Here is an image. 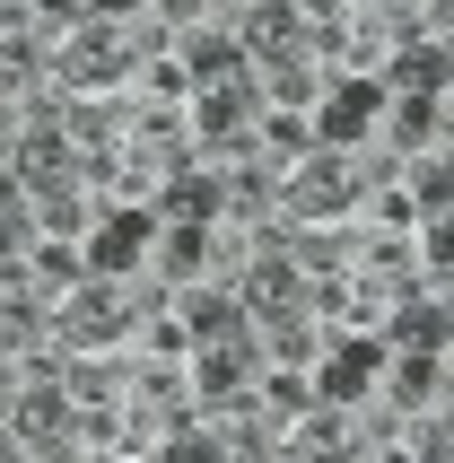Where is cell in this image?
I'll return each mask as SVG.
<instances>
[{
    "label": "cell",
    "instance_id": "3957f363",
    "mask_svg": "<svg viewBox=\"0 0 454 463\" xmlns=\"http://www.w3.org/2000/svg\"><path fill=\"white\" fill-rule=\"evenodd\" d=\"M61 71H71L79 97H105V88H123V79H140V44H131L123 18H88L61 44Z\"/></svg>",
    "mask_w": 454,
    "mask_h": 463
},
{
    "label": "cell",
    "instance_id": "ffe728a7",
    "mask_svg": "<svg viewBox=\"0 0 454 463\" xmlns=\"http://www.w3.org/2000/svg\"><path fill=\"white\" fill-rule=\"evenodd\" d=\"M429 18H437V26H454V0H429Z\"/></svg>",
    "mask_w": 454,
    "mask_h": 463
},
{
    "label": "cell",
    "instance_id": "7c38bea8",
    "mask_svg": "<svg viewBox=\"0 0 454 463\" xmlns=\"http://www.w3.org/2000/svg\"><path fill=\"white\" fill-rule=\"evenodd\" d=\"M61 385H71V402H131V359L123 350H79L61 367Z\"/></svg>",
    "mask_w": 454,
    "mask_h": 463
},
{
    "label": "cell",
    "instance_id": "9a60e30c",
    "mask_svg": "<svg viewBox=\"0 0 454 463\" xmlns=\"http://www.w3.org/2000/svg\"><path fill=\"white\" fill-rule=\"evenodd\" d=\"M411 202H420V219L454 210V157H411Z\"/></svg>",
    "mask_w": 454,
    "mask_h": 463
},
{
    "label": "cell",
    "instance_id": "8fae6325",
    "mask_svg": "<svg viewBox=\"0 0 454 463\" xmlns=\"http://www.w3.org/2000/svg\"><path fill=\"white\" fill-rule=\"evenodd\" d=\"M384 88H393V97H446L454 88V52L446 44H402L384 61Z\"/></svg>",
    "mask_w": 454,
    "mask_h": 463
},
{
    "label": "cell",
    "instance_id": "9c48e42d",
    "mask_svg": "<svg viewBox=\"0 0 454 463\" xmlns=\"http://www.w3.org/2000/svg\"><path fill=\"white\" fill-rule=\"evenodd\" d=\"M384 385V341H332L315 359V402H367Z\"/></svg>",
    "mask_w": 454,
    "mask_h": 463
},
{
    "label": "cell",
    "instance_id": "4fadbf2b",
    "mask_svg": "<svg viewBox=\"0 0 454 463\" xmlns=\"http://www.w3.org/2000/svg\"><path fill=\"white\" fill-rule=\"evenodd\" d=\"M279 455H350V402H306V411L288 420Z\"/></svg>",
    "mask_w": 454,
    "mask_h": 463
},
{
    "label": "cell",
    "instance_id": "6da1fadb",
    "mask_svg": "<svg viewBox=\"0 0 454 463\" xmlns=\"http://www.w3.org/2000/svg\"><path fill=\"white\" fill-rule=\"evenodd\" d=\"M166 298H175L166 280H131V271H123V280H105V271H97V280L61 307V324L79 333V350H123V341L140 333V315H157Z\"/></svg>",
    "mask_w": 454,
    "mask_h": 463
},
{
    "label": "cell",
    "instance_id": "7a4b0ae2",
    "mask_svg": "<svg viewBox=\"0 0 454 463\" xmlns=\"http://www.w3.org/2000/svg\"><path fill=\"white\" fill-rule=\"evenodd\" d=\"M384 105H393V88H384L376 71H341L324 88V105H315V149H358V140H376Z\"/></svg>",
    "mask_w": 454,
    "mask_h": 463
},
{
    "label": "cell",
    "instance_id": "ba28073f",
    "mask_svg": "<svg viewBox=\"0 0 454 463\" xmlns=\"http://www.w3.org/2000/svg\"><path fill=\"white\" fill-rule=\"evenodd\" d=\"M157 245V219L149 210H131V202H105V219L88 228V271H105V280H123L131 262Z\"/></svg>",
    "mask_w": 454,
    "mask_h": 463
},
{
    "label": "cell",
    "instance_id": "ac0fdd59",
    "mask_svg": "<svg viewBox=\"0 0 454 463\" xmlns=\"http://www.w3.org/2000/svg\"><path fill=\"white\" fill-rule=\"evenodd\" d=\"M149 9H157L166 26H175V35H184V26H202V18H210V0H149Z\"/></svg>",
    "mask_w": 454,
    "mask_h": 463
},
{
    "label": "cell",
    "instance_id": "2e32d148",
    "mask_svg": "<svg viewBox=\"0 0 454 463\" xmlns=\"http://www.w3.org/2000/svg\"><path fill=\"white\" fill-rule=\"evenodd\" d=\"M97 18L88 0H35V18H26V35H44V44H71L79 26Z\"/></svg>",
    "mask_w": 454,
    "mask_h": 463
},
{
    "label": "cell",
    "instance_id": "277c9868",
    "mask_svg": "<svg viewBox=\"0 0 454 463\" xmlns=\"http://www.w3.org/2000/svg\"><path fill=\"white\" fill-rule=\"evenodd\" d=\"M262 333L253 324H236V333H219V341H193V393L202 402H245L253 385H262Z\"/></svg>",
    "mask_w": 454,
    "mask_h": 463
},
{
    "label": "cell",
    "instance_id": "8992f818",
    "mask_svg": "<svg viewBox=\"0 0 454 463\" xmlns=\"http://www.w3.org/2000/svg\"><path fill=\"white\" fill-rule=\"evenodd\" d=\"M71 420H79V402H71V385H18V411H9V455H71Z\"/></svg>",
    "mask_w": 454,
    "mask_h": 463
},
{
    "label": "cell",
    "instance_id": "d6986e66",
    "mask_svg": "<svg viewBox=\"0 0 454 463\" xmlns=\"http://www.w3.org/2000/svg\"><path fill=\"white\" fill-rule=\"evenodd\" d=\"M88 9H97V18H140L149 0H88Z\"/></svg>",
    "mask_w": 454,
    "mask_h": 463
},
{
    "label": "cell",
    "instance_id": "52a82bcc",
    "mask_svg": "<svg viewBox=\"0 0 454 463\" xmlns=\"http://www.w3.org/2000/svg\"><path fill=\"white\" fill-rule=\"evenodd\" d=\"M384 350H454V288H420L411 280L402 298H393V315H384Z\"/></svg>",
    "mask_w": 454,
    "mask_h": 463
},
{
    "label": "cell",
    "instance_id": "5b68a950",
    "mask_svg": "<svg viewBox=\"0 0 454 463\" xmlns=\"http://www.w3.org/2000/svg\"><path fill=\"white\" fill-rule=\"evenodd\" d=\"M367 202V175H358L350 149H306L298 175H288V210L298 219H341V210Z\"/></svg>",
    "mask_w": 454,
    "mask_h": 463
},
{
    "label": "cell",
    "instance_id": "5bb4252c",
    "mask_svg": "<svg viewBox=\"0 0 454 463\" xmlns=\"http://www.w3.org/2000/svg\"><path fill=\"white\" fill-rule=\"evenodd\" d=\"M157 280L184 288V280H210V228H157Z\"/></svg>",
    "mask_w": 454,
    "mask_h": 463
},
{
    "label": "cell",
    "instance_id": "e0dca14e",
    "mask_svg": "<svg viewBox=\"0 0 454 463\" xmlns=\"http://www.w3.org/2000/svg\"><path fill=\"white\" fill-rule=\"evenodd\" d=\"M429 262H437V271H454V210H437V219H429Z\"/></svg>",
    "mask_w": 454,
    "mask_h": 463
},
{
    "label": "cell",
    "instance_id": "30bf717a",
    "mask_svg": "<svg viewBox=\"0 0 454 463\" xmlns=\"http://www.w3.org/2000/svg\"><path fill=\"white\" fill-rule=\"evenodd\" d=\"M324 52L306 44V52H271V61H253V88H262V105H288V114H298V105H315L324 97Z\"/></svg>",
    "mask_w": 454,
    "mask_h": 463
}]
</instances>
